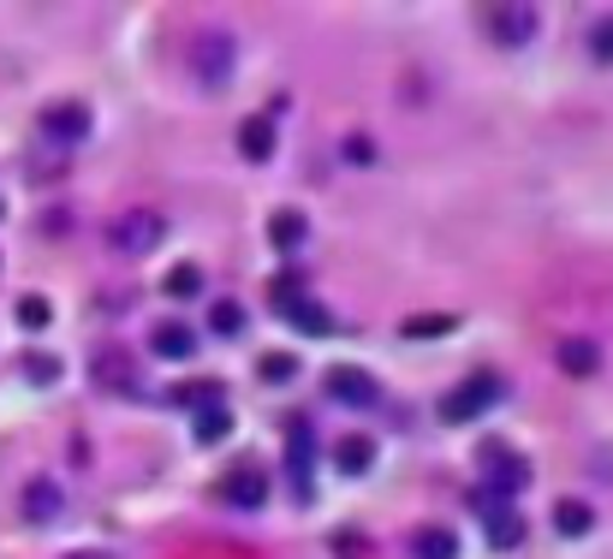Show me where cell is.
I'll use <instances>...</instances> for the list:
<instances>
[{"mask_svg": "<svg viewBox=\"0 0 613 559\" xmlns=\"http://www.w3.org/2000/svg\"><path fill=\"white\" fill-rule=\"evenodd\" d=\"M274 143H281V131H274L269 113H251V120L239 125V155H244V161H269Z\"/></svg>", "mask_w": 613, "mask_h": 559, "instance_id": "cell-13", "label": "cell"}, {"mask_svg": "<svg viewBox=\"0 0 613 559\" xmlns=\"http://www.w3.org/2000/svg\"><path fill=\"white\" fill-rule=\"evenodd\" d=\"M209 328L215 333H221V340H239V333H244V310H239V304H215V310H209Z\"/></svg>", "mask_w": 613, "mask_h": 559, "instance_id": "cell-24", "label": "cell"}, {"mask_svg": "<svg viewBox=\"0 0 613 559\" xmlns=\"http://www.w3.org/2000/svg\"><path fill=\"white\" fill-rule=\"evenodd\" d=\"M162 292H167V298H197V292H202V268H197V262H179V268L162 280Z\"/></svg>", "mask_w": 613, "mask_h": 559, "instance_id": "cell-22", "label": "cell"}, {"mask_svg": "<svg viewBox=\"0 0 613 559\" xmlns=\"http://www.w3.org/2000/svg\"><path fill=\"white\" fill-rule=\"evenodd\" d=\"M215 399H221L215 381H191V387H173L167 393V405H179V410H202V405H215Z\"/></svg>", "mask_w": 613, "mask_h": 559, "instance_id": "cell-23", "label": "cell"}, {"mask_svg": "<svg viewBox=\"0 0 613 559\" xmlns=\"http://www.w3.org/2000/svg\"><path fill=\"white\" fill-rule=\"evenodd\" d=\"M322 387H328V399L333 405H375V393H382V387H375V375H363L358 370V363H333V370L322 375Z\"/></svg>", "mask_w": 613, "mask_h": 559, "instance_id": "cell-6", "label": "cell"}, {"mask_svg": "<svg viewBox=\"0 0 613 559\" xmlns=\"http://www.w3.org/2000/svg\"><path fill=\"white\" fill-rule=\"evenodd\" d=\"M274 310H281V321H292L298 333H328L333 328V316L298 286V274H281V280H274Z\"/></svg>", "mask_w": 613, "mask_h": 559, "instance_id": "cell-4", "label": "cell"}, {"mask_svg": "<svg viewBox=\"0 0 613 559\" xmlns=\"http://www.w3.org/2000/svg\"><path fill=\"white\" fill-rule=\"evenodd\" d=\"M452 316H412L405 321V340H435V333H447Z\"/></svg>", "mask_w": 613, "mask_h": 559, "instance_id": "cell-26", "label": "cell"}, {"mask_svg": "<svg viewBox=\"0 0 613 559\" xmlns=\"http://www.w3.org/2000/svg\"><path fill=\"white\" fill-rule=\"evenodd\" d=\"M0 215H7V209H0Z\"/></svg>", "mask_w": 613, "mask_h": 559, "instance_id": "cell-32", "label": "cell"}, {"mask_svg": "<svg viewBox=\"0 0 613 559\" xmlns=\"http://www.w3.org/2000/svg\"><path fill=\"white\" fill-rule=\"evenodd\" d=\"M150 351L155 358H173V363H185L197 351V333L185 328V321H155V333H150Z\"/></svg>", "mask_w": 613, "mask_h": 559, "instance_id": "cell-14", "label": "cell"}, {"mask_svg": "<svg viewBox=\"0 0 613 559\" xmlns=\"http://www.w3.org/2000/svg\"><path fill=\"white\" fill-rule=\"evenodd\" d=\"M19 328H31V333L48 328V298H19Z\"/></svg>", "mask_w": 613, "mask_h": 559, "instance_id": "cell-27", "label": "cell"}, {"mask_svg": "<svg viewBox=\"0 0 613 559\" xmlns=\"http://www.w3.org/2000/svg\"><path fill=\"white\" fill-rule=\"evenodd\" d=\"M501 399H506V381L494 370H477L471 381H459V387L441 399V423H477V417H489Z\"/></svg>", "mask_w": 613, "mask_h": 559, "instance_id": "cell-1", "label": "cell"}, {"mask_svg": "<svg viewBox=\"0 0 613 559\" xmlns=\"http://www.w3.org/2000/svg\"><path fill=\"white\" fill-rule=\"evenodd\" d=\"M66 559H84V553H66Z\"/></svg>", "mask_w": 613, "mask_h": 559, "instance_id": "cell-31", "label": "cell"}, {"mask_svg": "<svg viewBox=\"0 0 613 559\" xmlns=\"http://www.w3.org/2000/svg\"><path fill=\"white\" fill-rule=\"evenodd\" d=\"M227 435H232V410H227L221 399L202 405V410H197V440H202V447H215V440H227Z\"/></svg>", "mask_w": 613, "mask_h": 559, "instance_id": "cell-21", "label": "cell"}, {"mask_svg": "<svg viewBox=\"0 0 613 559\" xmlns=\"http://www.w3.org/2000/svg\"><path fill=\"white\" fill-rule=\"evenodd\" d=\"M554 363H560V370L566 375H595V370H602V346H595V340H560V351H554Z\"/></svg>", "mask_w": 613, "mask_h": 559, "instance_id": "cell-17", "label": "cell"}, {"mask_svg": "<svg viewBox=\"0 0 613 559\" xmlns=\"http://www.w3.org/2000/svg\"><path fill=\"white\" fill-rule=\"evenodd\" d=\"M292 375H298L292 358H262V381H292Z\"/></svg>", "mask_w": 613, "mask_h": 559, "instance_id": "cell-30", "label": "cell"}, {"mask_svg": "<svg viewBox=\"0 0 613 559\" xmlns=\"http://www.w3.org/2000/svg\"><path fill=\"white\" fill-rule=\"evenodd\" d=\"M489 36L518 48V42L536 36V7H489Z\"/></svg>", "mask_w": 613, "mask_h": 559, "instance_id": "cell-12", "label": "cell"}, {"mask_svg": "<svg viewBox=\"0 0 613 559\" xmlns=\"http://www.w3.org/2000/svg\"><path fill=\"white\" fill-rule=\"evenodd\" d=\"M554 529H560V536H590L595 512L583 506V500H554Z\"/></svg>", "mask_w": 613, "mask_h": 559, "instance_id": "cell-20", "label": "cell"}, {"mask_svg": "<svg viewBox=\"0 0 613 559\" xmlns=\"http://www.w3.org/2000/svg\"><path fill=\"white\" fill-rule=\"evenodd\" d=\"M333 464H340V476H363V470L375 464V440H363V435H346L340 447H333Z\"/></svg>", "mask_w": 613, "mask_h": 559, "instance_id": "cell-19", "label": "cell"}, {"mask_svg": "<svg viewBox=\"0 0 613 559\" xmlns=\"http://www.w3.org/2000/svg\"><path fill=\"white\" fill-rule=\"evenodd\" d=\"M477 512H483V524H489V541L494 548H518L524 541V518L513 506H501V500H489L483 489H477Z\"/></svg>", "mask_w": 613, "mask_h": 559, "instance_id": "cell-11", "label": "cell"}, {"mask_svg": "<svg viewBox=\"0 0 613 559\" xmlns=\"http://www.w3.org/2000/svg\"><path fill=\"white\" fill-rule=\"evenodd\" d=\"M191 66H197L202 84H227V78H232V36L197 31V36H191Z\"/></svg>", "mask_w": 613, "mask_h": 559, "instance_id": "cell-5", "label": "cell"}, {"mask_svg": "<svg viewBox=\"0 0 613 559\" xmlns=\"http://www.w3.org/2000/svg\"><path fill=\"white\" fill-rule=\"evenodd\" d=\"M590 54H595V66H613V12H602V19H595Z\"/></svg>", "mask_w": 613, "mask_h": 559, "instance_id": "cell-25", "label": "cell"}, {"mask_svg": "<svg viewBox=\"0 0 613 559\" xmlns=\"http://www.w3.org/2000/svg\"><path fill=\"white\" fill-rule=\"evenodd\" d=\"M221 494H227L239 512H256L262 500H269V470H256V464L227 470V476H221Z\"/></svg>", "mask_w": 613, "mask_h": 559, "instance_id": "cell-9", "label": "cell"}, {"mask_svg": "<svg viewBox=\"0 0 613 559\" xmlns=\"http://www.w3.org/2000/svg\"><path fill=\"white\" fill-rule=\"evenodd\" d=\"M61 506H66V494H61V482H31V489H24V518L31 524H54L61 518Z\"/></svg>", "mask_w": 613, "mask_h": 559, "instance_id": "cell-15", "label": "cell"}, {"mask_svg": "<svg viewBox=\"0 0 613 559\" xmlns=\"http://www.w3.org/2000/svg\"><path fill=\"white\" fill-rule=\"evenodd\" d=\"M90 375L101 381V387H113V393H131V387H143V370H138V358H125L120 346H101L96 358H90Z\"/></svg>", "mask_w": 613, "mask_h": 559, "instance_id": "cell-8", "label": "cell"}, {"mask_svg": "<svg viewBox=\"0 0 613 559\" xmlns=\"http://www.w3.org/2000/svg\"><path fill=\"white\" fill-rule=\"evenodd\" d=\"M42 131H48L54 143L90 138V108H84V101H54V108H42Z\"/></svg>", "mask_w": 613, "mask_h": 559, "instance_id": "cell-10", "label": "cell"}, {"mask_svg": "<svg viewBox=\"0 0 613 559\" xmlns=\"http://www.w3.org/2000/svg\"><path fill=\"white\" fill-rule=\"evenodd\" d=\"M370 155H375V143L363 138V131H352V138H346V161H352V167H370Z\"/></svg>", "mask_w": 613, "mask_h": 559, "instance_id": "cell-29", "label": "cell"}, {"mask_svg": "<svg viewBox=\"0 0 613 559\" xmlns=\"http://www.w3.org/2000/svg\"><path fill=\"white\" fill-rule=\"evenodd\" d=\"M286 470H292V494L298 500H310V452H316V435H310V423L304 417H286Z\"/></svg>", "mask_w": 613, "mask_h": 559, "instance_id": "cell-7", "label": "cell"}, {"mask_svg": "<svg viewBox=\"0 0 613 559\" xmlns=\"http://www.w3.org/2000/svg\"><path fill=\"white\" fill-rule=\"evenodd\" d=\"M162 239H167V215L162 209H125L108 227V244L120 250V256H150Z\"/></svg>", "mask_w": 613, "mask_h": 559, "instance_id": "cell-3", "label": "cell"}, {"mask_svg": "<svg viewBox=\"0 0 613 559\" xmlns=\"http://www.w3.org/2000/svg\"><path fill=\"white\" fill-rule=\"evenodd\" d=\"M304 239H310V220H304L298 209H281V215L269 220V244H274V250H286V256H298Z\"/></svg>", "mask_w": 613, "mask_h": 559, "instance_id": "cell-16", "label": "cell"}, {"mask_svg": "<svg viewBox=\"0 0 613 559\" xmlns=\"http://www.w3.org/2000/svg\"><path fill=\"white\" fill-rule=\"evenodd\" d=\"M477 459H483V476H489V500H513V494H524L530 489V459H518L513 447H501V440H483V452H477Z\"/></svg>", "mask_w": 613, "mask_h": 559, "instance_id": "cell-2", "label": "cell"}, {"mask_svg": "<svg viewBox=\"0 0 613 559\" xmlns=\"http://www.w3.org/2000/svg\"><path fill=\"white\" fill-rule=\"evenodd\" d=\"M412 559H459V536L441 529V524L417 529V536H412Z\"/></svg>", "mask_w": 613, "mask_h": 559, "instance_id": "cell-18", "label": "cell"}, {"mask_svg": "<svg viewBox=\"0 0 613 559\" xmlns=\"http://www.w3.org/2000/svg\"><path fill=\"white\" fill-rule=\"evenodd\" d=\"M24 375H31L36 387H54V381H61V363L54 358H24Z\"/></svg>", "mask_w": 613, "mask_h": 559, "instance_id": "cell-28", "label": "cell"}]
</instances>
